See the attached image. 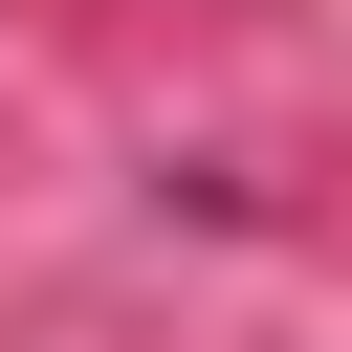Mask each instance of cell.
Returning a JSON list of instances; mask_svg holds the SVG:
<instances>
[]
</instances>
